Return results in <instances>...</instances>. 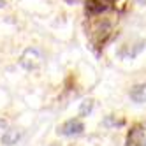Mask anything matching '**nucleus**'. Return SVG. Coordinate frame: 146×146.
Masks as SVG:
<instances>
[{
  "instance_id": "f03ea898",
  "label": "nucleus",
  "mask_w": 146,
  "mask_h": 146,
  "mask_svg": "<svg viewBox=\"0 0 146 146\" xmlns=\"http://www.w3.org/2000/svg\"><path fill=\"white\" fill-rule=\"evenodd\" d=\"M85 130V125L79 118H72V120H67L62 127H58V134L60 135H65V137H70V135H79Z\"/></svg>"
},
{
  "instance_id": "9b49d317",
  "label": "nucleus",
  "mask_w": 146,
  "mask_h": 146,
  "mask_svg": "<svg viewBox=\"0 0 146 146\" xmlns=\"http://www.w3.org/2000/svg\"><path fill=\"white\" fill-rule=\"evenodd\" d=\"M137 4H146V0H135Z\"/></svg>"
},
{
  "instance_id": "6e6552de",
  "label": "nucleus",
  "mask_w": 146,
  "mask_h": 146,
  "mask_svg": "<svg viewBox=\"0 0 146 146\" xmlns=\"http://www.w3.org/2000/svg\"><path fill=\"white\" fill-rule=\"evenodd\" d=\"M104 125H106V127H121L123 120H116L113 114H109V116H106V120H104Z\"/></svg>"
},
{
  "instance_id": "39448f33",
  "label": "nucleus",
  "mask_w": 146,
  "mask_h": 146,
  "mask_svg": "<svg viewBox=\"0 0 146 146\" xmlns=\"http://www.w3.org/2000/svg\"><path fill=\"white\" fill-rule=\"evenodd\" d=\"M19 139H21V132L18 129H7V130H4L2 137H0V143L4 146H14Z\"/></svg>"
},
{
  "instance_id": "423d86ee",
  "label": "nucleus",
  "mask_w": 146,
  "mask_h": 146,
  "mask_svg": "<svg viewBox=\"0 0 146 146\" xmlns=\"http://www.w3.org/2000/svg\"><path fill=\"white\" fill-rule=\"evenodd\" d=\"M129 97H130L134 102H137V104L146 102V85H144V83H141V85L132 86L130 92H129Z\"/></svg>"
},
{
  "instance_id": "7ed1b4c3",
  "label": "nucleus",
  "mask_w": 146,
  "mask_h": 146,
  "mask_svg": "<svg viewBox=\"0 0 146 146\" xmlns=\"http://www.w3.org/2000/svg\"><path fill=\"white\" fill-rule=\"evenodd\" d=\"M114 5V0H86V14L95 16V14H102L108 9H111Z\"/></svg>"
},
{
  "instance_id": "1a4fd4ad",
  "label": "nucleus",
  "mask_w": 146,
  "mask_h": 146,
  "mask_svg": "<svg viewBox=\"0 0 146 146\" xmlns=\"http://www.w3.org/2000/svg\"><path fill=\"white\" fill-rule=\"evenodd\" d=\"M5 127V118H0V129Z\"/></svg>"
},
{
  "instance_id": "f8f14e48",
  "label": "nucleus",
  "mask_w": 146,
  "mask_h": 146,
  "mask_svg": "<svg viewBox=\"0 0 146 146\" xmlns=\"http://www.w3.org/2000/svg\"><path fill=\"white\" fill-rule=\"evenodd\" d=\"M143 146H146V141H144V144H143Z\"/></svg>"
},
{
  "instance_id": "0eeeda50",
  "label": "nucleus",
  "mask_w": 146,
  "mask_h": 146,
  "mask_svg": "<svg viewBox=\"0 0 146 146\" xmlns=\"http://www.w3.org/2000/svg\"><path fill=\"white\" fill-rule=\"evenodd\" d=\"M93 109V100L92 99H85L81 102V106H79V116H88V114L92 113Z\"/></svg>"
},
{
  "instance_id": "f257e3e1",
  "label": "nucleus",
  "mask_w": 146,
  "mask_h": 146,
  "mask_svg": "<svg viewBox=\"0 0 146 146\" xmlns=\"http://www.w3.org/2000/svg\"><path fill=\"white\" fill-rule=\"evenodd\" d=\"M44 64V55L37 48H27L19 56V65L25 70H37Z\"/></svg>"
},
{
  "instance_id": "9d476101",
  "label": "nucleus",
  "mask_w": 146,
  "mask_h": 146,
  "mask_svg": "<svg viewBox=\"0 0 146 146\" xmlns=\"http://www.w3.org/2000/svg\"><path fill=\"white\" fill-rule=\"evenodd\" d=\"M5 4H7L5 0H0V9H4V7H5Z\"/></svg>"
},
{
  "instance_id": "20e7f679",
  "label": "nucleus",
  "mask_w": 146,
  "mask_h": 146,
  "mask_svg": "<svg viewBox=\"0 0 146 146\" xmlns=\"http://www.w3.org/2000/svg\"><path fill=\"white\" fill-rule=\"evenodd\" d=\"M144 144V129L141 125H134L127 134L125 146H143Z\"/></svg>"
}]
</instances>
